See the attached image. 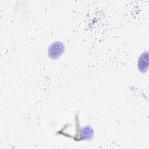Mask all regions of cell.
I'll use <instances>...</instances> for the list:
<instances>
[{"label":"cell","mask_w":149,"mask_h":149,"mask_svg":"<svg viewBox=\"0 0 149 149\" xmlns=\"http://www.w3.org/2000/svg\"><path fill=\"white\" fill-rule=\"evenodd\" d=\"M64 50L63 44L59 41L52 43L48 49V55L52 59H56L58 58L63 53Z\"/></svg>","instance_id":"6da1fadb"},{"label":"cell","mask_w":149,"mask_h":149,"mask_svg":"<svg viewBox=\"0 0 149 149\" xmlns=\"http://www.w3.org/2000/svg\"><path fill=\"white\" fill-rule=\"evenodd\" d=\"M148 52L146 51L140 56L138 61V68L140 71L144 73L146 72L148 69Z\"/></svg>","instance_id":"7a4b0ae2"},{"label":"cell","mask_w":149,"mask_h":149,"mask_svg":"<svg viewBox=\"0 0 149 149\" xmlns=\"http://www.w3.org/2000/svg\"><path fill=\"white\" fill-rule=\"evenodd\" d=\"M93 130L90 126L82 127L80 129V139L90 140L93 136Z\"/></svg>","instance_id":"3957f363"}]
</instances>
